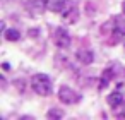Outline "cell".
Masks as SVG:
<instances>
[{
    "label": "cell",
    "instance_id": "obj_7",
    "mask_svg": "<svg viewBox=\"0 0 125 120\" xmlns=\"http://www.w3.org/2000/svg\"><path fill=\"white\" fill-rule=\"evenodd\" d=\"M123 99H125V94H123V91H120V89L110 93V96H108V103H110L111 108H116L118 105H122Z\"/></svg>",
    "mask_w": 125,
    "mask_h": 120
},
{
    "label": "cell",
    "instance_id": "obj_12",
    "mask_svg": "<svg viewBox=\"0 0 125 120\" xmlns=\"http://www.w3.org/2000/svg\"><path fill=\"white\" fill-rule=\"evenodd\" d=\"M46 117L48 118H63V111L58 110V108H52V110H48Z\"/></svg>",
    "mask_w": 125,
    "mask_h": 120
},
{
    "label": "cell",
    "instance_id": "obj_8",
    "mask_svg": "<svg viewBox=\"0 0 125 120\" xmlns=\"http://www.w3.org/2000/svg\"><path fill=\"white\" fill-rule=\"evenodd\" d=\"M111 36H113V41H115V43L123 41V38H125V24H122V22H115V28H113Z\"/></svg>",
    "mask_w": 125,
    "mask_h": 120
},
{
    "label": "cell",
    "instance_id": "obj_11",
    "mask_svg": "<svg viewBox=\"0 0 125 120\" xmlns=\"http://www.w3.org/2000/svg\"><path fill=\"white\" fill-rule=\"evenodd\" d=\"M111 76H113V70H104L103 72V76H101V82H99V87H104L106 84H108V81H111Z\"/></svg>",
    "mask_w": 125,
    "mask_h": 120
},
{
    "label": "cell",
    "instance_id": "obj_3",
    "mask_svg": "<svg viewBox=\"0 0 125 120\" xmlns=\"http://www.w3.org/2000/svg\"><path fill=\"white\" fill-rule=\"evenodd\" d=\"M60 14H62V19L67 24H75L77 19H79V9H77V5L74 2H67V0H65V7H63V11Z\"/></svg>",
    "mask_w": 125,
    "mask_h": 120
},
{
    "label": "cell",
    "instance_id": "obj_17",
    "mask_svg": "<svg viewBox=\"0 0 125 120\" xmlns=\"http://www.w3.org/2000/svg\"><path fill=\"white\" fill-rule=\"evenodd\" d=\"M123 46H125V43H123Z\"/></svg>",
    "mask_w": 125,
    "mask_h": 120
},
{
    "label": "cell",
    "instance_id": "obj_6",
    "mask_svg": "<svg viewBox=\"0 0 125 120\" xmlns=\"http://www.w3.org/2000/svg\"><path fill=\"white\" fill-rule=\"evenodd\" d=\"M43 4L50 12H62L65 7V0H43Z\"/></svg>",
    "mask_w": 125,
    "mask_h": 120
},
{
    "label": "cell",
    "instance_id": "obj_1",
    "mask_svg": "<svg viewBox=\"0 0 125 120\" xmlns=\"http://www.w3.org/2000/svg\"><path fill=\"white\" fill-rule=\"evenodd\" d=\"M31 87L36 94L40 96H50L53 87H52V81L46 74H34L31 77Z\"/></svg>",
    "mask_w": 125,
    "mask_h": 120
},
{
    "label": "cell",
    "instance_id": "obj_2",
    "mask_svg": "<svg viewBox=\"0 0 125 120\" xmlns=\"http://www.w3.org/2000/svg\"><path fill=\"white\" fill-rule=\"evenodd\" d=\"M58 98H60V101L65 103V105H74V103L81 101V94H79L77 91H74L72 87H69V86H60V89H58Z\"/></svg>",
    "mask_w": 125,
    "mask_h": 120
},
{
    "label": "cell",
    "instance_id": "obj_10",
    "mask_svg": "<svg viewBox=\"0 0 125 120\" xmlns=\"http://www.w3.org/2000/svg\"><path fill=\"white\" fill-rule=\"evenodd\" d=\"M2 34H4V38H5L7 41H19V40H21V33H19L17 29H14V28H12V29H5Z\"/></svg>",
    "mask_w": 125,
    "mask_h": 120
},
{
    "label": "cell",
    "instance_id": "obj_4",
    "mask_svg": "<svg viewBox=\"0 0 125 120\" xmlns=\"http://www.w3.org/2000/svg\"><path fill=\"white\" fill-rule=\"evenodd\" d=\"M53 43L60 48V50H65L70 46V34L65 28H57L55 33H53Z\"/></svg>",
    "mask_w": 125,
    "mask_h": 120
},
{
    "label": "cell",
    "instance_id": "obj_9",
    "mask_svg": "<svg viewBox=\"0 0 125 120\" xmlns=\"http://www.w3.org/2000/svg\"><path fill=\"white\" fill-rule=\"evenodd\" d=\"M45 9H46V7H45V4H43V0H34V2L29 4V12H31V16H40Z\"/></svg>",
    "mask_w": 125,
    "mask_h": 120
},
{
    "label": "cell",
    "instance_id": "obj_14",
    "mask_svg": "<svg viewBox=\"0 0 125 120\" xmlns=\"http://www.w3.org/2000/svg\"><path fill=\"white\" fill-rule=\"evenodd\" d=\"M9 69H10V65H9V64L5 62V64H4V70H9Z\"/></svg>",
    "mask_w": 125,
    "mask_h": 120
},
{
    "label": "cell",
    "instance_id": "obj_16",
    "mask_svg": "<svg viewBox=\"0 0 125 120\" xmlns=\"http://www.w3.org/2000/svg\"><path fill=\"white\" fill-rule=\"evenodd\" d=\"M120 118H125V111H123V113H122V115H120Z\"/></svg>",
    "mask_w": 125,
    "mask_h": 120
},
{
    "label": "cell",
    "instance_id": "obj_15",
    "mask_svg": "<svg viewBox=\"0 0 125 120\" xmlns=\"http://www.w3.org/2000/svg\"><path fill=\"white\" fill-rule=\"evenodd\" d=\"M122 9H123V14H125V2L122 4Z\"/></svg>",
    "mask_w": 125,
    "mask_h": 120
},
{
    "label": "cell",
    "instance_id": "obj_13",
    "mask_svg": "<svg viewBox=\"0 0 125 120\" xmlns=\"http://www.w3.org/2000/svg\"><path fill=\"white\" fill-rule=\"evenodd\" d=\"M28 34H29L31 38H38V34H40V29H29V31H28Z\"/></svg>",
    "mask_w": 125,
    "mask_h": 120
},
{
    "label": "cell",
    "instance_id": "obj_5",
    "mask_svg": "<svg viewBox=\"0 0 125 120\" xmlns=\"http://www.w3.org/2000/svg\"><path fill=\"white\" fill-rule=\"evenodd\" d=\"M75 57H77L79 64H82V65H91L93 60H94V53H93L91 50H87V48H81V50H77Z\"/></svg>",
    "mask_w": 125,
    "mask_h": 120
}]
</instances>
